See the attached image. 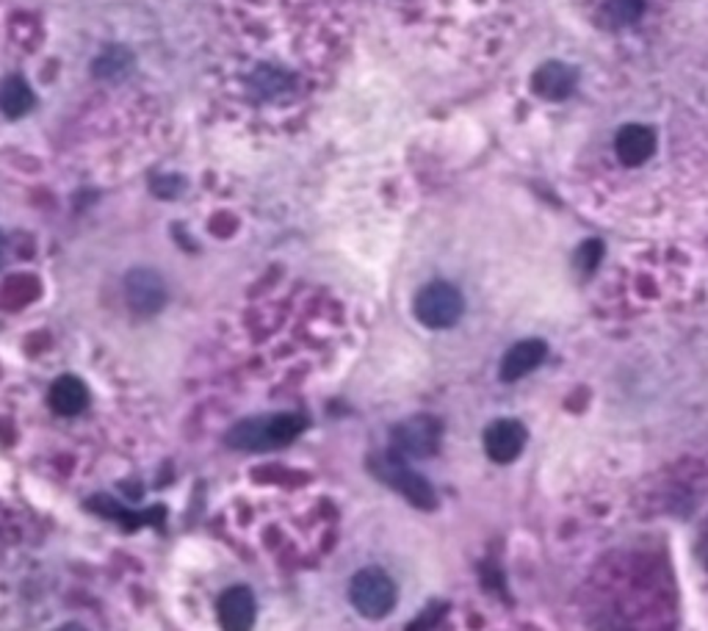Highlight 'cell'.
Segmentation results:
<instances>
[{
    "instance_id": "20",
    "label": "cell",
    "mask_w": 708,
    "mask_h": 631,
    "mask_svg": "<svg viewBox=\"0 0 708 631\" xmlns=\"http://www.w3.org/2000/svg\"><path fill=\"white\" fill-rule=\"evenodd\" d=\"M56 631H86V628L80 623H67V626H58Z\"/></svg>"
},
{
    "instance_id": "11",
    "label": "cell",
    "mask_w": 708,
    "mask_h": 631,
    "mask_svg": "<svg viewBox=\"0 0 708 631\" xmlns=\"http://www.w3.org/2000/svg\"><path fill=\"white\" fill-rule=\"evenodd\" d=\"M573 86H576V69L570 64L551 61V64H543L534 72V89H537V95L545 98V100L567 98L573 92Z\"/></svg>"
},
{
    "instance_id": "10",
    "label": "cell",
    "mask_w": 708,
    "mask_h": 631,
    "mask_svg": "<svg viewBox=\"0 0 708 631\" xmlns=\"http://www.w3.org/2000/svg\"><path fill=\"white\" fill-rule=\"evenodd\" d=\"M48 402H50L53 413H58V415H78L89 405V388L83 385V380L64 374L50 385Z\"/></svg>"
},
{
    "instance_id": "2",
    "label": "cell",
    "mask_w": 708,
    "mask_h": 631,
    "mask_svg": "<svg viewBox=\"0 0 708 631\" xmlns=\"http://www.w3.org/2000/svg\"><path fill=\"white\" fill-rule=\"evenodd\" d=\"M368 468H371V474H374L379 482H385V485H390L393 490H398L413 507H418V510H435L438 501H435L432 485H429L418 471H413L410 463L404 460V457H398L396 452L371 457Z\"/></svg>"
},
{
    "instance_id": "16",
    "label": "cell",
    "mask_w": 708,
    "mask_h": 631,
    "mask_svg": "<svg viewBox=\"0 0 708 631\" xmlns=\"http://www.w3.org/2000/svg\"><path fill=\"white\" fill-rule=\"evenodd\" d=\"M443 615H446V604H429V606L407 626V631H432V628L440 623Z\"/></svg>"
},
{
    "instance_id": "14",
    "label": "cell",
    "mask_w": 708,
    "mask_h": 631,
    "mask_svg": "<svg viewBox=\"0 0 708 631\" xmlns=\"http://www.w3.org/2000/svg\"><path fill=\"white\" fill-rule=\"evenodd\" d=\"M91 69H94V78L109 80V83H117V80L128 78V72L133 69V56H131V50H125V47H109L103 56L94 61Z\"/></svg>"
},
{
    "instance_id": "4",
    "label": "cell",
    "mask_w": 708,
    "mask_h": 631,
    "mask_svg": "<svg viewBox=\"0 0 708 631\" xmlns=\"http://www.w3.org/2000/svg\"><path fill=\"white\" fill-rule=\"evenodd\" d=\"M462 310H465L462 294L451 283H429L416 297V316L429 330L454 327Z\"/></svg>"
},
{
    "instance_id": "19",
    "label": "cell",
    "mask_w": 708,
    "mask_h": 631,
    "mask_svg": "<svg viewBox=\"0 0 708 631\" xmlns=\"http://www.w3.org/2000/svg\"><path fill=\"white\" fill-rule=\"evenodd\" d=\"M6 252H9V244H6V236L0 233V266L6 263Z\"/></svg>"
},
{
    "instance_id": "12",
    "label": "cell",
    "mask_w": 708,
    "mask_h": 631,
    "mask_svg": "<svg viewBox=\"0 0 708 631\" xmlns=\"http://www.w3.org/2000/svg\"><path fill=\"white\" fill-rule=\"evenodd\" d=\"M653 147H656V136L645 125H626L618 133V142H615V150H618L620 161L629 163V166L645 163L653 155Z\"/></svg>"
},
{
    "instance_id": "18",
    "label": "cell",
    "mask_w": 708,
    "mask_h": 631,
    "mask_svg": "<svg viewBox=\"0 0 708 631\" xmlns=\"http://www.w3.org/2000/svg\"><path fill=\"white\" fill-rule=\"evenodd\" d=\"M161 197H174V192L180 189V180L177 177H164V180H155V186H153Z\"/></svg>"
},
{
    "instance_id": "1",
    "label": "cell",
    "mask_w": 708,
    "mask_h": 631,
    "mask_svg": "<svg viewBox=\"0 0 708 631\" xmlns=\"http://www.w3.org/2000/svg\"><path fill=\"white\" fill-rule=\"evenodd\" d=\"M301 429H305V418L293 413L255 415L238 421L225 435V443L230 448H238V452H269V448H280L296 440Z\"/></svg>"
},
{
    "instance_id": "6",
    "label": "cell",
    "mask_w": 708,
    "mask_h": 631,
    "mask_svg": "<svg viewBox=\"0 0 708 631\" xmlns=\"http://www.w3.org/2000/svg\"><path fill=\"white\" fill-rule=\"evenodd\" d=\"M125 300L136 316H153L166 302V286L153 268H133L125 278Z\"/></svg>"
},
{
    "instance_id": "5",
    "label": "cell",
    "mask_w": 708,
    "mask_h": 631,
    "mask_svg": "<svg viewBox=\"0 0 708 631\" xmlns=\"http://www.w3.org/2000/svg\"><path fill=\"white\" fill-rule=\"evenodd\" d=\"M440 421L432 415H413L393 426V452L404 460H424L440 446Z\"/></svg>"
},
{
    "instance_id": "15",
    "label": "cell",
    "mask_w": 708,
    "mask_h": 631,
    "mask_svg": "<svg viewBox=\"0 0 708 631\" xmlns=\"http://www.w3.org/2000/svg\"><path fill=\"white\" fill-rule=\"evenodd\" d=\"M645 12V0H609L606 4V17H609L615 26H629L634 20H639Z\"/></svg>"
},
{
    "instance_id": "7",
    "label": "cell",
    "mask_w": 708,
    "mask_h": 631,
    "mask_svg": "<svg viewBox=\"0 0 708 631\" xmlns=\"http://www.w3.org/2000/svg\"><path fill=\"white\" fill-rule=\"evenodd\" d=\"M526 446V426L515 418H501L484 432V452L492 463L507 466L521 457Z\"/></svg>"
},
{
    "instance_id": "3",
    "label": "cell",
    "mask_w": 708,
    "mask_h": 631,
    "mask_svg": "<svg viewBox=\"0 0 708 631\" xmlns=\"http://www.w3.org/2000/svg\"><path fill=\"white\" fill-rule=\"evenodd\" d=\"M349 598H352V606L363 617L379 620L393 612L398 595H396L393 579L382 568H363L354 573V579L349 584Z\"/></svg>"
},
{
    "instance_id": "17",
    "label": "cell",
    "mask_w": 708,
    "mask_h": 631,
    "mask_svg": "<svg viewBox=\"0 0 708 631\" xmlns=\"http://www.w3.org/2000/svg\"><path fill=\"white\" fill-rule=\"evenodd\" d=\"M600 255H603V244H600V241H586V244L578 249L576 263H578L581 272H592V268L600 263Z\"/></svg>"
},
{
    "instance_id": "9",
    "label": "cell",
    "mask_w": 708,
    "mask_h": 631,
    "mask_svg": "<svg viewBox=\"0 0 708 631\" xmlns=\"http://www.w3.org/2000/svg\"><path fill=\"white\" fill-rule=\"evenodd\" d=\"M545 352H548L545 341H540V338H529V341L515 343L501 360V380L503 383H515V380L532 374L545 360Z\"/></svg>"
},
{
    "instance_id": "13",
    "label": "cell",
    "mask_w": 708,
    "mask_h": 631,
    "mask_svg": "<svg viewBox=\"0 0 708 631\" xmlns=\"http://www.w3.org/2000/svg\"><path fill=\"white\" fill-rule=\"evenodd\" d=\"M31 106H34V92H31V86L26 80L9 78L4 86H0V114H4V117L17 120Z\"/></svg>"
},
{
    "instance_id": "8",
    "label": "cell",
    "mask_w": 708,
    "mask_h": 631,
    "mask_svg": "<svg viewBox=\"0 0 708 631\" xmlns=\"http://www.w3.org/2000/svg\"><path fill=\"white\" fill-rule=\"evenodd\" d=\"M217 612H219L222 631H252L255 615H258L252 590L244 587V584H236V587L225 590L219 604H217Z\"/></svg>"
}]
</instances>
